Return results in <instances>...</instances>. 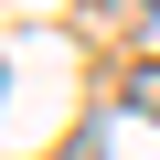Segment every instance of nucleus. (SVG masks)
Returning <instances> with one entry per match:
<instances>
[{
    "mask_svg": "<svg viewBox=\"0 0 160 160\" xmlns=\"http://www.w3.org/2000/svg\"><path fill=\"white\" fill-rule=\"evenodd\" d=\"M128 107H139V118H160V64H139V75H128Z\"/></svg>",
    "mask_w": 160,
    "mask_h": 160,
    "instance_id": "nucleus-1",
    "label": "nucleus"
}]
</instances>
